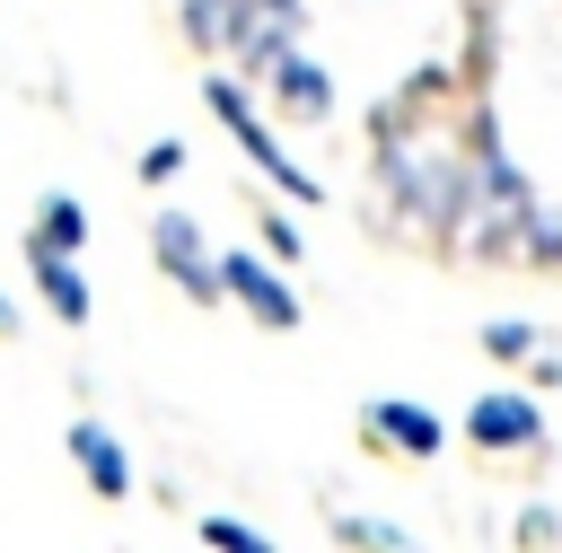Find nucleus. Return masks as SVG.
Returning <instances> with one entry per match:
<instances>
[{
	"label": "nucleus",
	"instance_id": "1",
	"mask_svg": "<svg viewBox=\"0 0 562 553\" xmlns=\"http://www.w3.org/2000/svg\"><path fill=\"white\" fill-rule=\"evenodd\" d=\"M184 26H193L202 44H246V53L263 61L272 44H290L299 0H184Z\"/></svg>",
	"mask_w": 562,
	"mask_h": 553
},
{
	"label": "nucleus",
	"instance_id": "2",
	"mask_svg": "<svg viewBox=\"0 0 562 553\" xmlns=\"http://www.w3.org/2000/svg\"><path fill=\"white\" fill-rule=\"evenodd\" d=\"M211 105H220V114H228V132H237V140H246V158H255V167H263V176H281V184H290V193H299V202H316V184H307V176H299V167H290V158H281V140H272V132H263V123H255V114H246V97H237V79H211Z\"/></svg>",
	"mask_w": 562,
	"mask_h": 553
},
{
	"label": "nucleus",
	"instance_id": "3",
	"mask_svg": "<svg viewBox=\"0 0 562 553\" xmlns=\"http://www.w3.org/2000/svg\"><path fill=\"white\" fill-rule=\"evenodd\" d=\"M386 176H395V193H404L413 211H430V219H457V202H465V184H457L448 167H430V158H413L404 140L386 149Z\"/></svg>",
	"mask_w": 562,
	"mask_h": 553
},
{
	"label": "nucleus",
	"instance_id": "4",
	"mask_svg": "<svg viewBox=\"0 0 562 553\" xmlns=\"http://www.w3.org/2000/svg\"><path fill=\"white\" fill-rule=\"evenodd\" d=\"M220 290H237V298H246L263 325H299V298H290V290H281L263 263H255V255H228V263H220Z\"/></svg>",
	"mask_w": 562,
	"mask_h": 553
},
{
	"label": "nucleus",
	"instance_id": "5",
	"mask_svg": "<svg viewBox=\"0 0 562 553\" xmlns=\"http://www.w3.org/2000/svg\"><path fill=\"white\" fill-rule=\"evenodd\" d=\"M158 255H167V272H176L193 298H211V290H220V272L202 263V237H193V219H184V211H158Z\"/></svg>",
	"mask_w": 562,
	"mask_h": 553
},
{
	"label": "nucleus",
	"instance_id": "6",
	"mask_svg": "<svg viewBox=\"0 0 562 553\" xmlns=\"http://www.w3.org/2000/svg\"><path fill=\"white\" fill-rule=\"evenodd\" d=\"M465 430H474L483 448H527V439H536V404H527V395H483Z\"/></svg>",
	"mask_w": 562,
	"mask_h": 553
},
{
	"label": "nucleus",
	"instance_id": "7",
	"mask_svg": "<svg viewBox=\"0 0 562 553\" xmlns=\"http://www.w3.org/2000/svg\"><path fill=\"white\" fill-rule=\"evenodd\" d=\"M70 456L88 465V483H97L105 500H123V492H132V465H123V448H114L97 421H70Z\"/></svg>",
	"mask_w": 562,
	"mask_h": 553
},
{
	"label": "nucleus",
	"instance_id": "8",
	"mask_svg": "<svg viewBox=\"0 0 562 553\" xmlns=\"http://www.w3.org/2000/svg\"><path fill=\"white\" fill-rule=\"evenodd\" d=\"M263 79H272V97H281L290 114H325V79H316L290 44H272V53H263Z\"/></svg>",
	"mask_w": 562,
	"mask_h": 553
},
{
	"label": "nucleus",
	"instance_id": "9",
	"mask_svg": "<svg viewBox=\"0 0 562 553\" xmlns=\"http://www.w3.org/2000/svg\"><path fill=\"white\" fill-rule=\"evenodd\" d=\"M369 430H378L386 448H404V456H430V448H439V421H430L422 404H369Z\"/></svg>",
	"mask_w": 562,
	"mask_h": 553
},
{
	"label": "nucleus",
	"instance_id": "10",
	"mask_svg": "<svg viewBox=\"0 0 562 553\" xmlns=\"http://www.w3.org/2000/svg\"><path fill=\"white\" fill-rule=\"evenodd\" d=\"M35 281H44V298H53L70 325L88 316V281L70 272V246H44V237H35Z\"/></svg>",
	"mask_w": 562,
	"mask_h": 553
},
{
	"label": "nucleus",
	"instance_id": "11",
	"mask_svg": "<svg viewBox=\"0 0 562 553\" xmlns=\"http://www.w3.org/2000/svg\"><path fill=\"white\" fill-rule=\"evenodd\" d=\"M35 237H44V246H70V255H79V246H88V211H79L70 193H53V202H44V228H35Z\"/></svg>",
	"mask_w": 562,
	"mask_h": 553
},
{
	"label": "nucleus",
	"instance_id": "12",
	"mask_svg": "<svg viewBox=\"0 0 562 553\" xmlns=\"http://www.w3.org/2000/svg\"><path fill=\"white\" fill-rule=\"evenodd\" d=\"M483 342H492V351H501V360H527V351H536V325H492V334H483Z\"/></svg>",
	"mask_w": 562,
	"mask_h": 553
},
{
	"label": "nucleus",
	"instance_id": "13",
	"mask_svg": "<svg viewBox=\"0 0 562 553\" xmlns=\"http://www.w3.org/2000/svg\"><path fill=\"white\" fill-rule=\"evenodd\" d=\"M263 246H272V255H281V263H290V255H299V228H290V219H281V211H272V219H263Z\"/></svg>",
	"mask_w": 562,
	"mask_h": 553
},
{
	"label": "nucleus",
	"instance_id": "14",
	"mask_svg": "<svg viewBox=\"0 0 562 553\" xmlns=\"http://www.w3.org/2000/svg\"><path fill=\"white\" fill-rule=\"evenodd\" d=\"M202 535H220V544H246V553L263 544V535H255V527H237V518H202Z\"/></svg>",
	"mask_w": 562,
	"mask_h": 553
},
{
	"label": "nucleus",
	"instance_id": "15",
	"mask_svg": "<svg viewBox=\"0 0 562 553\" xmlns=\"http://www.w3.org/2000/svg\"><path fill=\"white\" fill-rule=\"evenodd\" d=\"M527 237H536V255H562V219H527Z\"/></svg>",
	"mask_w": 562,
	"mask_h": 553
},
{
	"label": "nucleus",
	"instance_id": "16",
	"mask_svg": "<svg viewBox=\"0 0 562 553\" xmlns=\"http://www.w3.org/2000/svg\"><path fill=\"white\" fill-rule=\"evenodd\" d=\"M0 334H18V307H9V298H0Z\"/></svg>",
	"mask_w": 562,
	"mask_h": 553
}]
</instances>
